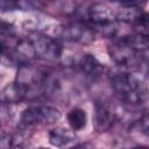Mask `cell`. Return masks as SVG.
<instances>
[{
  "mask_svg": "<svg viewBox=\"0 0 149 149\" xmlns=\"http://www.w3.org/2000/svg\"><path fill=\"white\" fill-rule=\"evenodd\" d=\"M77 66L79 71L90 79H97L104 72V65L93 55H90V54L83 55L79 58Z\"/></svg>",
  "mask_w": 149,
  "mask_h": 149,
  "instance_id": "cell-9",
  "label": "cell"
},
{
  "mask_svg": "<svg viewBox=\"0 0 149 149\" xmlns=\"http://www.w3.org/2000/svg\"><path fill=\"white\" fill-rule=\"evenodd\" d=\"M111 87L116 98L123 104L137 106L149 99V87L146 81L129 72L116 73L111 78Z\"/></svg>",
  "mask_w": 149,
  "mask_h": 149,
  "instance_id": "cell-1",
  "label": "cell"
},
{
  "mask_svg": "<svg viewBox=\"0 0 149 149\" xmlns=\"http://www.w3.org/2000/svg\"><path fill=\"white\" fill-rule=\"evenodd\" d=\"M37 149H47V148H37Z\"/></svg>",
  "mask_w": 149,
  "mask_h": 149,
  "instance_id": "cell-15",
  "label": "cell"
},
{
  "mask_svg": "<svg viewBox=\"0 0 149 149\" xmlns=\"http://www.w3.org/2000/svg\"><path fill=\"white\" fill-rule=\"evenodd\" d=\"M111 58L120 66H132L136 63L141 52L133 49L130 45L125 43L121 38L114 42L108 48Z\"/></svg>",
  "mask_w": 149,
  "mask_h": 149,
  "instance_id": "cell-6",
  "label": "cell"
},
{
  "mask_svg": "<svg viewBox=\"0 0 149 149\" xmlns=\"http://www.w3.org/2000/svg\"><path fill=\"white\" fill-rule=\"evenodd\" d=\"M137 127H139V129L142 134L149 136V113L143 114L137 120Z\"/></svg>",
  "mask_w": 149,
  "mask_h": 149,
  "instance_id": "cell-11",
  "label": "cell"
},
{
  "mask_svg": "<svg viewBox=\"0 0 149 149\" xmlns=\"http://www.w3.org/2000/svg\"><path fill=\"white\" fill-rule=\"evenodd\" d=\"M12 144H13V137L7 133H2L0 140V149H10Z\"/></svg>",
  "mask_w": 149,
  "mask_h": 149,
  "instance_id": "cell-12",
  "label": "cell"
},
{
  "mask_svg": "<svg viewBox=\"0 0 149 149\" xmlns=\"http://www.w3.org/2000/svg\"><path fill=\"white\" fill-rule=\"evenodd\" d=\"M61 119V111L52 106L33 105L24 108L20 116V122L24 127L49 126L56 123Z\"/></svg>",
  "mask_w": 149,
  "mask_h": 149,
  "instance_id": "cell-3",
  "label": "cell"
},
{
  "mask_svg": "<svg viewBox=\"0 0 149 149\" xmlns=\"http://www.w3.org/2000/svg\"><path fill=\"white\" fill-rule=\"evenodd\" d=\"M94 128L98 132L108 130L115 121V108L107 99H98L94 102Z\"/></svg>",
  "mask_w": 149,
  "mask_h": 149,
  "instance_id": "cell-5",
  "label": "cell"
},
{
  "mask_svg": "<svg viewBox=\"0 0 149 149\" xmlns=\"http://www.w3.org/2000/svg\"><path fill=\"white\" fill-rule=\"evenodd\" d=\"M56 36L58 40H64L68 42H79L90 43L94 40V31L91 27L84 22H71L65 26H59L56 28Z\"/></svg>",
  "mask_w": 149,
  "mask_h": 149,
  "instance_id": "cell-4",
  "label": "cell"
},
{
  "mask_svg": "<svg viewBox=\"0 0 149 149\" xmlns=\"http://www.w3.org/2000/svg\"><path fill=\"white\" fill-rule=\"evenodd\" d=\"M34 54L36 57L54 62L61 58L63 54V45L61 40L57 37L42 33V31H33L28 38Z\"/></svg>",
  "mask_w": 149,
  "mask_h": 149,
  "instance_id": "cell-2",
  "label": "cell"
},
{
  "mask_svg": "<svg viewBox=\"0 0 149 149\" xmlns=\"http://www.w3.org/2000/svg\"><path fill=\"white\" fill-rule=\"evenodd\" d=\"M87 17L93 24L104 27L109 30V27H114V23L116 21L115 13L106 3L102 2H94L93 5H91L87 9Z\"/></svg>",
  "mask_w": 149,
  "mask_h": 149,
  "instance_id": "cell-7",
  "label": "cell"
},
{
  "mask_svg": "<svg viewBox=\"0 0 149 149\" xmlns=\"http://www.w3.org/2000/svg\"><path fill=\"white\" fill-rule=\"evenodd\" d=\"M66 119H68V123L70 126V128L73 130V132H78V130H81L86 127V123H87V114L85 112V109L83 108H72L68 115H66Z\"/></svg>",
  "mask_w": 149,
  "mask_h": 149,
  "instance_id": "cell-10",
  "label": "cell"
},
{
  "mask_svg": "<svg viewBox=\"0 0 149 149\" xmlns=\"http://www.w3.org/2000/svg\"><path fill=\"white\" fill-rule=\"evenodd\" d=\"M49 143L56 148H69L77 142V136L72 129L57 127L48 133Z\"/></svg>",
  "mask_w": 149,
  "mask_h": 149,
  "instance_id": "cell-8",
  "label": "cell"
},
{
  "mask_svg": "<svg viewBox=\"0 0 149 149\" xmlns=\"http://www.w3.org/2000/svg\"><path fill=\"white\" fill-rule=\"evenodd\" d=\"M132 149H149L148 147H135V148H132Z\"/></svg>",
  "mask_w": 149,
  "mask_h": 149,
  "instance_id": "cell-14",
  "label": "cell"
},
{
  "mask_svg": "<svg viewBox=\"0 0 149 149\" xmlns=\"http://www.w3.org/2000/svg\"><path fill=\"white\" fill-rule=\"evenodd\" d=\"M71 149H94V146H93L92 143H88V142H86V143L77 144V146L72 147Z\"/></svg>",
  "mask_w": 149,
  "mask_h": 149,
  "instance_id": "cell-13",
  "label": "cell"
}]
</instances>
